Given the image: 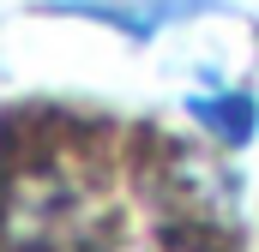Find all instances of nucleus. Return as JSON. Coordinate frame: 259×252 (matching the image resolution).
<instances>
[{
  "label": "nucleus",
  "instance_id": "f257e3e1",
  "mask_svg": "<svg viewBox=\"0 0 259 252\" xmlns=\"http://www.w3.org/2000/svg\"><path fill=\"white\" fill-rule=\"evenodd\" d=\"M193 108H199V120L211 126L217 138H229V144H247V132H253V120H259V108L247 96H199Z\"/></svg>",
  "mask_w": 259,
  "mask_h": 252
}]
</instances>
